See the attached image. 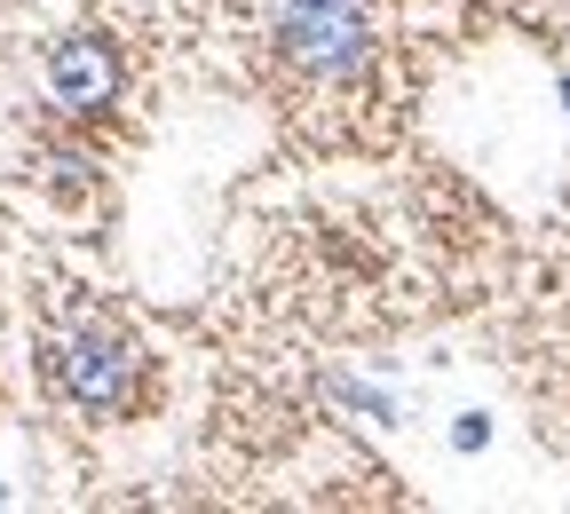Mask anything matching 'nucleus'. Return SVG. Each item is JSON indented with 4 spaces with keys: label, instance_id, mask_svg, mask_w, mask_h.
Segmentation results:
<instances>
[{
    "label": "nucleus",
    "instance_id": "f257e3e1",
    "mask_svg": "<svg viewBox=\"0 0 570 514\" xmlns=\"http://www.w3.org/2000/svg\"><path fill=\"white\" fill-rule=\"evenodd\" d=\"M262 24H269V48L317 88L356 80L365 56H373V9L365 0H269Z\"/></svg>",
    "mask_w": 570,
    "mask_h": 514
},
{
    "label": "nucleus",
    "instance_id": "f03ea898",
    "mask_svg": "<svg viewBox=\"0 0 570 514\" xmlns=\"http://www.w3.org/2000/svg\"><path fill=\"white\" fill-rule=\"evenodd\" d=\"M48 373H56V396H63V404L111 419V412H127L135 388H142V356H135V340H119V333H104V325H71V333L48 348Z\"/></svg>",
    "mask_w": 570,
    "mask_h": 514
},
{
    "label": "nucleus",
    "instance_id": "7ed1b4c3",
    "mask_svg": "<svg viewBox=\"0 0 570 514\" xmlns=\"http://www.w3.org/2000/svg\"><path fill=\"white\" fill-rule=\"evenodd\" d=\"M127 96V63L104 32H63L48 48V103L71 111V119H104L111 103Z\"/></svg>",
    "mask_w": 570,
    "mask_h": 514
}]
</instances>
